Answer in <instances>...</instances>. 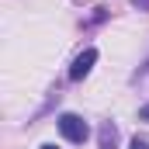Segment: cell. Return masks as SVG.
I'll use <instances>...</instances> for the list:
<instances>
[{
  "instance_id": "cell-2",
  "label": "cell",
  "mask_w": 149,
  "mask_h": 149,
  "mask_svg": "<svg viewBox=\"0 0 149 149\" xmlns=\"http://www.w3.org/2000/svg\"><path fill=\"white\" fill-rule=\"evenodd\" d=\"M94 63H97V49H83V52L73 59V66H70V80H83V76L90 73Z\"/></svg>"
},
{
  "instance_id": "cell-5",
  "label": "cell",
  "mask_w": 149,
  "mask_h": 149,
  "mask_svg": "<svg viewBox=\"0 0 149 149\" xmlns=\"http://www.w3.org/2000/svg\"><path fill=\"white\" fill-rule=\"evenodd\" d=\"M132 3H135L139 10H149V0H132Z\"/></svg>"
},
{
  "instance_id": "cell-4",
  "label": "cell",
  "mask_w": 149,
  "mask_h": 149,
  "mask_svg": "<svg viewBox=\"0 0 149 149\" xmlns=\"http://www.w3.org/2000/svg\"><path fill=\"white\" fill-rule=\"evenodd\" d=\"M132 149H149V142H146V139H139V135H135V139H132Z\"/></svg>"
},
{
  "instance_id": "cell-1",
  "label": "cell",
  "mask_w": 149,
  "mask_h": 149,
  "mask_svg": "<svg viewBox=\"0 0 149 149\" xmlns=\"http://www.w3.org/2000/svg\"><path fill=\"white\" fill-rule=\"evenodd\" d=\"M59 132H63L70 142H83V139L90 135V128H87V121H83L80 114H63V118H59Z\"/></svg>"
},
{
  "instance_id": "cell-3",
  "label": "cell",
  "mask_w": 149,
  "mask_h": 149,
  "mask_svg": "<svg viewBox=\"0 0 149 149\" xmlns=\"http://www.w3.org/2000/svg\"><path fill=\"white\" fill-rule=\"evenodd\" d=\"M114 146H118V128L111 121H104L101 125V149H114Z\"/></svg>"
},
{
  "instance_id": "cell-6",
  "label": "cell",
  "mask_w": 149,
  "mask_h": 149,
  "mask_svg": "<svg viewBox=\"0 0 149 149\" xmlns=\"http://www.w3.org/2000/svg\"><path fill=\"white\" fill-rule=\"evenodd\" d=\"M42 149H56V146H42Z\"/></svg>"
}]
</instances>
